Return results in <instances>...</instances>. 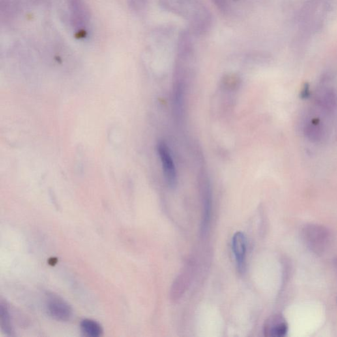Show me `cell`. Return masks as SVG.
<instances>
[{"label": "cell", "mask_w": 337, "mask_h": 337, "mask_svg": "<svg viewBox=\"0 0 337 337\" xmlns=\"http://www.w3.org/2000/svg\"><path fill=\"white\" fill-rule=\"evenodd\" d=\"M158 150L159 155L162 160L165 180L169 186L175 187L177 183V173L169 148L164 142H160L158 145Z\"/></svg>", "instance_id": "2"}, {"label": "cell", "mask_w": 337, "mask_h": 337, "mask_svg": "<svg viewBox=\"0 0 337 337\" xmlns=\"http://www.w3.org/2000/svg\"><path fill=\"white\" fill-rule=\"evenodd\" d=\"M246 238L242 232H237L233 236L232 247L236 261L240 271L244 269L246 253Z\"/></svg>", "instance_id": "3"}, {"label": "cell", "mask_w": 337, "mask_h": 337, "mask_svg": "<svg viewBox=\"0 0 337 337\" xmlns=\"http://www.w3.org/2000/svg\"><path fill=\"white\" fill-rule=\"evenodd\" d=\"M46 308L49 315L57 321H68L72 317V307L59 296H48L46 300Z\"/></svg>", "instance_id": "1"}, {"label": "cell", "mask_w": 337, "mask_h": 337, "mask_svg": "<svg viewBox=\"0 0 337 337\" xmlns=\"http://www.w3.org/2000/svg\"><path fill=\"white\" fill-rule=\"evenodd\" d=\"M310 96V89H309V86L305 85L303 90L301 92V97L302 98H307Z\"/></svg>", "instance_id": "8"}, {"label": "cell", "mask_w": 337, "mask_h": 337, "mask_svg": "<svg viewBox=\"0 0 337 337\" xmlns=\"http://www.w3.org/2000/svg\"><path fill=\"white\" fill-rule=\"evenodd\" d=\"M81 329L86 336L90 337H99L102 335L103 329L102 326L97 321L92 319H83L81 323Z\"/></svg>", "instance_id": "6"}, {"label": "cell", "mask_w": 337, "mask_h": 337, "mask_svg": "<svg viewBox=\"0 0 337 337\" xmlns=\"http://www.w3.org/2000/svg\"><path fill=\"white\" fill-rule=\"evenodd\" d=\"M0 323L3 332L8 336H12L14 329L11 321L10 311L8 305L3 301H1L0 304Z\"/></svg>", "instance_id": "5"}, {"label": "cell", "mask_w": 337, "mask_h": 337, "mask_svg": "<svg viewBox=\"0 0 337 337\" xmlns=\"http://www.w3.org/2000/svg\"><path fill=\"white\" fill-rule=\"evenodd\" d=\"M288 324L280 315H275L266 322L265 335L282 337L288 332Z\"/></svg>", "instance_id": "4"}, {"label": "cell", "mask_w": 337, "mask_h": 337, "mask_svg": "<svg viewBox=\"0 0 337 337\" xmlns=\"http://www.w3.org/2000/svg\"><path fill=\"white\" fill-rule=\"evenodd\" d=\"M204 220L203 231L204 233L208 228V223L210 222V214H211V193L208 184L204 185Z\"/></svg>", "instance_id": "7"}]
</instances>
